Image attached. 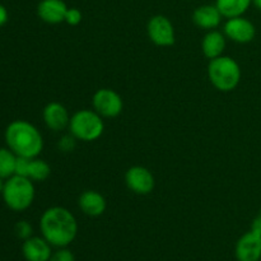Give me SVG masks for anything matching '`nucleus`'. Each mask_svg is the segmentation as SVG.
<instances>
[{"label": "nucleus", "mask_w": 261, "mask_h": 261, "mask_svg": "<svg viewBox=\"0 0 261 261\" xmlns=\"http://www.w3.org/2000/svg\"><path fill=\"white\" fill-rule=\"evenodd\" d=\"M69 132L76 140L82 142H94L98 139L105 130L103 117L94 110L83 109L70 116Z\"/></svg>", "instance_id": "obj_5"}, {"label": "nucleus", "mask_w": 261, "mask_h": 261, "mask_svg": "<svg viewBox=\"0 0 261 261\" xmlns=\"http://www.w3.org/2000/svg\"><path fill=\"white\" fill-rule=\"evenodd\" d=\"M8 19H9V13H8L7 8L4 5L0 4V28L7 24Z\"/></svg>", "instance_id": "obj_25"}, {"label": "nucleus", "mask_w": 261, "mask_h": 261, "mask_svg": "<svg viewBox=\"0 0 261 261\" xmlns=\"http://www.w3.org/2000/svg\"><path fill=\"white\" fill-rule=\"evenodd\" d=\"M68 5L64 0H41L37 5V15L42 22L59 24L65 20Z\"/></svg>", "instance_id": "obj_12"}, {"label": "nucleus", "mask_w": 261, "mask_h": 261, "mask_svg": "<svg viewBox=\"0 0 261 261\" xmlns=\"http://www.w3.org/2000/svg\"><path fill=\"white\" fill-rule=\"evenodd\" d=\"M251 231H254L255 233L260 234V236H261V217L257 216L256 218H255L254 221H252Z\"/></svg>", "instance_id": "obj_26"}, {"label": "nucleus", "mask_w": 261, "mask_h": 261, "mask_svg": "<svg viewBox=\"0 0 261 261\" xmlns=\"http://www.w3.org/2000/svg\"><path fill=\"white\" fill-rule=\"evenodd\" d=\"M51 167L46 161L41 158H31L30 166H28L27 177L32 181H45L50 176Z\"/></svg>", "instance_id": "obj_19"}, {"label": "nucleus", "mask_w": 261, "mask_h": 261, "mask_svg": "<svg viewBox=\"0 0 261 261\" xmlns=\"http://www.w3.org/2000/svg\"><path fill=\"white\" fill-rule=\"evenodd\" d=\"M259 217H261V208H260V212H259Z\"/></svg>", "instance_id": "obj_29"}, {"label": "nucleus", "mask_w": 261, "mask_h": 261, "mask_svg": "<svg viewBox=\"0 0 261 261\" xmlns=\"http://www.w3.org/2000/svg\"><path fill=\"white\" fill-rule=\"evenodd\" d=\"M251 4L252 0H216V7L227 19L244 15Z\"/></svg>", "instance_id": "obj_17"}, {"label": "nucleus", "mask_w": 261, "mask_h": 261, "mask_svg": "<svg viewBox=\"0 0 261 261\" xmlns=\"http://www.w3.org/2000/svg\"><path fill=\"white\" fill-rule=\"evenodd\" d=\"M4 185H5V180H4V178L0 177V195H2L3 189H4Z\"/></svg>", "instance_id": "obj_28"}, {"label": "nucleus", "mask_w": 261, "mask_h": 261, "mask_svg": "<svg viewBox=\"0 0 261 261\" xmlns=\"http://www.w3.org/2000/svg\"><path fill=\"white\" fill-rule=\"evenodd\" d=\"M226 36L217 30L208 31L201 41V51L209 60L222 56L226 48Z\"/></svg>", "instance_id": "obj_16"}, {"label": "nucleus", "mask_w": 261, "mask_h": 261, "mask_svg": "<svg viewBox=\"0 0 261 261\" xmlns=\"http://www.w3.org/2000/svg\"><path fill=\"white\" fill-rule=\"evenodd\" d=\"M42 117L46 126L53 132H61L69 126L70 121L68 110L60 102H50L46 105L42 111Z\"/></svg>", "instance_id": "obj_11"}, {"label": "nucleus", "mask_w": 261, "mask_h": 261, "mask_svg": "<svg viewBox=\"0 0 261 261\" xmlns=\"http://www.w3.org/2000/svg\"><path fill=\"white\" fill-rule=\"evenodd\" d=\"M83 19V14L78 8H68V12L65 14L64 22L69 25H78Z\"/></svg>", "instance_id": "obj_21"}, {"label": "nucleus", "mask_w": 261, "mask_h": 261, "mask_svg": "<svg viewBox=\"0 0 261 261\" xmlns=\"http://www.w3.org/2000/svg\"><path fill=\"white\" fill-rule=\"evenodd\" d=\"M147 33L149 40L155 46L168 47L175 43V28L172 22L162 14L153 15L147 24Z\"/></svg>", "instance_id": "obj_7"}, {"label": "nucleus", "mask_w": 261, "mask_h": 261, "mask_svg": "<svg viewBox=\"0 0 261 261\" xmlns=\"http://www.w3.org/2000/svg\"><path fill=\"white\" fill-rule=\"evenodd\" d=\"M2 196L10 211L24 212L35 201L36 189L33 181L24 176H12L5 180Z\"/></svg>", "instance_id": "obj_4"}, {"label": "nucleus", "mask_w": 261, "mask_h": 261, "mask_svg": "<svg viewBox=\"0 0 261 261\" xmlns=\"http://www.w3.org/2000/svg\"><path fill=\"white\" fill-rule=\"evenodd\" d=\"M78 206L83 214L88 217H96L102 216L106 211V199L101 193L96 190H86L81 194L78 199Z\"/></svg>", "instance_id": "obj_14"}, {"label": "nucleus", "mask_w": 261, "mask_h": 261, "mask_svg": "<svg viewBox=\"0 0 261 261\" xmlns=\"http://www.w3.org/2000/svg\"><path fill=\"white\" fill-rule=\"evenodd\" d=\"M14 232L17 234L18 239L23 240L25 241L27 239L33 236V228H32V224L27 221H19L15 223L14 226Z\"/></svg>", "instance_id": "obj_20"}, {"label": "nucleus", "mask_w": 261, "mask_h": 261, "mask_svg": "<svg viewBox=\"0 0 261 261\" xmlns=\"http://www.w3.org/2000/svg\"><path fill=\"white\" fill-rule=\"evenodd\" d=\"M92 106L94 111L105 119H114L122 112L124 102L116 91L111 88H101L94 92Z\"/></svg>", "instance_id": "obj_6"}, {"label": "nucleus", "mask_w": 261, "mask_h": 261, "mask_svg": "<svg viewBox=\"0 0 261 261\" xmlns=\"http://www.w3.org/2000/svg\"><path fill=\"white\" fill-rule=\"evenodd\" d=\"M48 261H75V256L66 247H60L55 252H53Z\"/></svg>", "instance_id": "obj_22"}, {"label": "nucleus", "mask_w": 261, "mask_h": 261, "mask_svg": "<svg viewBox=\"0 0 261 261\" xmlns=\"http://www.w3.org/2000/svg\"><path fill=\"white\" fill-rule=\"evenodd\" d=\"M75 138L73 135H65L60 139L59 142V148H60L63 152H71V150L75 148Z\"/></svg>", "instance_id": "obj_24"}, {"label": "nucleus", "mask_w": 261, "mask_h": 261, "mask_svg": "<svg viewBox=\"0 0 261 261\" xmlns=\"http://www.w3.org/2000/svg\"><path fill=\"white\" fill-rule=\"evenodd\" d=\"M51 245L43 237L32 236L23 241L22 254L25 261H48L53 250Z\"/></svg>", "instance_id": "obj_13"}, {"label": "nucleus", "mask_w": 261, "mask_h": 261, "mask_svg": "<svg viewBox=\"0 0 261 261\" xmlns=\"http://www.w3.org/2000/svg\"><path fill=\"white\" fill-rule=\"evenodd\" d=\"M125 184L127 189L138 195H148L155 186L154 176L143 166H133L125 173Z\"/></svg>", "instance_id": "obj_8"}, {"label": "nucleus", "mask_w": 261, "mask_h": 261, "mask_svg": "<svg viewBox=\"0 0 261 261\" xmlns=\"http://www.w3.org/2000/svg\"><path fill=\"white\" fill-rule=\"evenodd\" d=\"M7 147L18 157L36 158L43 149V138L40 130L27 120H14L4 133Z\"/></svg>", "instance_id": "obj_2"}, {"label": "nucleus", "mask_w": 261, "mask_h": 261, "mask_svg": "<svg viewBox=\"0 0 261 261\" xmlns=\"http://www.w3.org/2000/svg\"><path fill=\"white\" fill-rule=\"evenodd\" d=\"M40 231L53 247H66L78 234V222L74 214L64 206H51L40 218Z\"/></svg>", "instance_id": "obj_1"}, {"label": "nucleus", "mask_w": 261, "mask_h": 261, "mask_svg": "<svg viewBox=\"0 0 261 261\" xmlns=\"http://www.w3.org/2000/svg\"><path fill=\"white\" fill-rule=\"evenodd\" d=\"M223 15L221 14L216 4H205L196 8L193 13V22L196 27L201 30L212 31L216 30L222 22Z\"/></svg>", "instance_id": "obj_15"}, {"label": "nucleus", "mask_w": 261, "mask_h": 261, "mask_svg": "<svg viewBox=\"0 0 261 261\" xmlns=\"http://www.w3.org/2000/svg\"><path fill=\"white\" fill-rule=\"evenodd\" d=\"M223 33L233 42L249 43L255 38L256 28L251 20L241 15V17L228 18L224 23Z\"/></svg>", "instance_id": "obj_9"}, {"label": "nucleus", "mask_w": 261, "mask_h": 261, "mask_svg": "<svg viewBox=\"0 0 261 261\" xmlns=\"http://www.w3.org/2000/svg\"><path fill=\"white\" fill-rule=\"evenodd\" d=\"M30 160L31 158H24V157L17 158V165H15V175L24 176V177H27Z\"/></svg>", "instance_id": "obj_23"}, {"label": "nucleus", "mask_w": 261, "mask_h": 261, "mask_svg": "<svg viewBox=\"0 0 261 261\" xmlns=\"http://www.w3.org/2000/svg\"><path fill=\"white\" fill-rule=\"evenodd\" d=\"M236 259L239 261H260L261 260V236L250 229L242 234L234 249Z\"/></svg>", "instance_id": "obj_10"}, {"label": "nucleus", "mask_w": 261, "mask_h": 261, "mask_svg": "<svg viewBox=\"0 0 261 261\" xmlns=\"http://www.w3.org/2000/svg\"><path fill=\"white\" fill-rule=\"evenodd\" d=\"M241 68L233 58L227 55L212 59L208 64V78L212 86L221 92H231L241 82Z\"/></svg>", "instance_id": "obj_3"}, {"label": "nucleus", "mask_w": 261, "mask_h": 261, "mask_svg": "<svg viewBox=\"0 0 261 261\" xmlns=\"http://www.w3.org/2000/svg\"><path fill=\"white\" fill-rule=\"evenodd\" d=\"M260 261H261V260H260Z\"/></svg>", "instance_id": "obj_30"}, {"label": "nucleus", "mask_w": 261, "mask_h": 261, "mask_svg": "<svg viewBox=\"0 0 261 261\" xmlns=\"http://www.w3.org/2000/svg\"><path fill=\"white\" fill-rule=\"evenodd\" d=\"M252 4H254L257 9L261 10V0H252Z\"/></svg>", "instance_id": "obj_27"}, {"label": "nucleus", "mask_w": 261, "mask_h": 261, "mask_svg": "<svg viewBox=\"0 0 261 261\" xmlns=\"http://www.w3.org/2000/svg\"><path fill=\"white\" fill-rule=\"evenodd\" d=\"M18 155L9 148H0V177L7 180L15 175Z\"/></svg>", "instance_id": "obj_18"}]
</instances>
